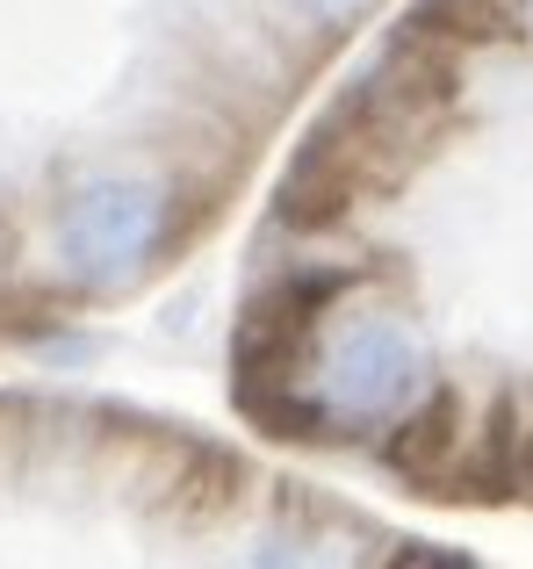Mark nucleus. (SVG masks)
I'll return each instance as SVG.
<instances>
[]
</instances>
